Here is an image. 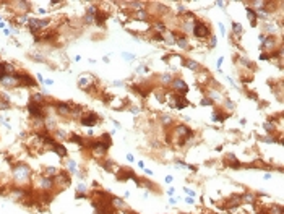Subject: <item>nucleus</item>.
<instances>
[{"label": "nucleus", "instance_id": "nucleus-1", "mask_svg": "<svg viewBox=\"0 0 284 214\" xmlns=\"http://www.w3.org/2000/svg\"><path fill=\"white\" fill-rule=\"evenodd\" d=\"M192 135L193 133H192V130L187 125H177L174 128V131H172V138L177 139L179 145H185V141L192 138Z\"/></svg>", "mask_w": 284, "mask_h": 214}, {"label": "nucleus", "instance_id": "nucleus-2", "mask_svg": "<svg viewBox=\"0 0 284 214\" xmlns=\"http://www.w3.org/2000/svg\"><path fill=\"white\" fill-rule=\"evenodd\" d=\"M192 33L195 34V37L198 39H204L211 36V29L206 23H203L201 20H193V26H192Z\"/></svg>", "mask_w": 284, "mask_h": 214}, {"label": "nucleus", "instance_id": "nucleus-3", "mask_svg": "<svg viewBox=\"0 0 284 214\" xmlns=\"http://www.w3.org/2000/svg\"><path fill=\"white\" fill-rule=\"evenodd\" d=\"M29 179V169L25 164H16L13 167V180L18 183H25L26 180Z\"/></svg>", "mask_w": 284, "mask_h": 214}, {"label": "nucleus", "instance_id": "nucleus-4", "mask_svg": "<svg viewBox=\"0 0 284 214\" xmlns=\"http://www.w3.org/2000/svg\"><path fill=\"white\" fill-rule=\"evenodd\" d=\"M167 97V102L170 104V107H174V109H184V107H187L188 105V101H187V97H184V96H180V94H167L166 96Z\"/></svg>", "mask_w": 284, "mask_h": 214}, {"label": "nucleus", "instance_id": "nucleus-5", "mask_svg": "<svg viewBox=\"0 0 284 214\" xmlns=\"http://www.w3.org/2000/svg\"><path fill=\"white\" fill-rule=\"evenodd\" d=\"M170 88H172V91H174L175 94H187V91H188V86H187V83H185L182 78H175V80L170 81Z\"/></svg>", "mask_w": 284, "mask_h": 214}, {"label": "nucleus", "instance_id": "nucleus-6", "mask_svg": "<svg viewBox=\"0 0 284 214\" xmlns=\"http://www.w3.org/2000/svg\"><path fill=\"white\" fill-rule=\"evenodd\" d=\"M28 110H29V114L33 115V117H36V119H42L44 114H45L42 104H37V102H33V101L28 104Z\"/></svg>", "mask_w": 284, "mask_h": 214}, {"label": "nucleus", "instance_id": "nucleus-7", "mask_svg": "<svg viewBox=\"0 0 284 214\" xmlns=\"http://www.w3.org/2000/svg\"><path fill=\"white\" fill-rule=\"evenodd\" d=\"M28 23H29V29L33 31V33H37L41 28H45V26L49 25V20H37V18H29V20H28Z\"/></svg>", "mask_w": 284, "mask_h": 214}, {"label": "nucleus", "instance_id": "nucleus-8", "mask_svg": "<svg viewBox=\"0 0 284 214\" xmlns=\"http://www.w3.org/2000/svg\"><path fill=\"white\" fill-rule=\"evenodd\" d=\"M81 125H85V127H94L98 123V115L94 112H88L85 117H81Z\"/></svg>", "mask_w": 284, "mask_h": 214}, {"label": "nucleus", "instance_id": "nucleus-9", "mask_svg": "<svg viewBox=\"0 0 284 214\" xmlns=\"http://www.w3.org/2000/svg\"><path fill=\"white\" fill-rule=\"evenodd\" d=\"M54 183H57L59 187H65V185L70 183V175L67 172H59V174L54 177Z\"/></svg>", "mask_w": 284, "mask_h": 214}, {"label": "nucleus", "instance_id": "nucleus-10", "mask_svg": "<svg viewBox=\"0 0 284 214\" xmlns=\"http://www.w3.org/2000/svg\"><path fill=\"white\" fill-rule=\"evenodd\" d=\"M175 36V45H179L180 49H188V41H187V36L182 33H174Z\"/></svg>", "mask_w": 284, "mask_h": 214}, {"label": "nucleus", "instance_id": "nucleus-11", "mask_svg": "<svg viewBox=\"0 0 284 214\" xmlns=\"http://www.w3.org/2000/svg\"><path fill=\"white\" fill-rule=\"evenodd\" d=\"M91 149H93V153H94V154L102 156V154H106V151H107V146H106L102 141H94V143L91 145Z\"/></svg>", "mask_w": 284, "mask_h": 214}, {"label": "nucleus", "instance_id": "nucleus-12", "mask_svg": "<svg viewBox=\"0 0 284 214\" xmlns=\"http://www.w3.org/2000/svg\"><path fill=\"white\" fill-rule=\"evenodd\" d=\"M276 47V41H274L273 36H269V37H265L263 41H261V49L263 50H271Z\"/></svg>", "mask_w": 284, "mask_h": 214}, {"label": "nucleus", "instance_id": "nucleus-13", "mask_svg": "<svg viewBox=\"0 0 284 214\" xmlns=\"http://www.w3.org/2000/svg\"><path fill=\"white\" fill-rule=\"evenodd\" d=\"M93 81H94V78H93L91 75H85V76H81L80 80H78V86L85 89V88H88V86H90Z\"/></svg>", "mask_w": 284, "mask_h": 214}, {"label": "nucleus", "instance_id": "nucleus-14", "mask_svg": "<svg viewBox=\"0 0 284 214\" xmlns=\"http://www.w3.org/2000/svg\"><path fill=\"white\" fill-rule=\"evenodd\" d=\"M52 151H54V153H57L60 157L67 156V149H65L62 145H59V143H52Z\"/></svg>", "mask_w": 284, "mask_h": 214}, {"label": "nucleus", "instance_id": "nucleus-15", "mask_svg": "<svg viewBox=\"0 0 284 214\" xmlns=\"http://www.w3.org/2000/svg\"><path fill=\"white\" fill-rule=\"evenodd\" d=\"M245 11H247V15H249V18H250V23L255 26V25H257V20H258V16H257V11H255L252 7H247V8H245Z\"/></svg>", "mask_w": 284, "mask_h": 214}, {"label": "nucleus", "instance_id": "nucleus-16", "mask_svg": "<svg viewBox=\"0 0 284 214\" xmlns=\"http://www.w3.org/2000/svg\"><path fill=\"white\" fill-rule=\"evenodd\" d=\"M224 162H226V164H227V165H232V167H235V169H237V167H240L239 161L235 159V157H234V156H232V154H227V156H226Z\"/></svg>", "mask_w": 284, "mask_h": 214}, {"label": "nucleus", "instance_id": "nucleus-17", "mask_svg": "<svg viewBox=\"0 0 284 214\" xmlns=\"http://www.w3.org/2000/svg\"><path fill=\"white\" fill-rule=\"evenodd\" d=\"M184 65L187 67V68H190L192 71H195V70H200V65L195 62V60H192V59H185L184 60Z\"/></svg>", "mask_w": 284, "mask_h": 214}, {"label": "nucleus", "instance_id": "nucleus-18", "mask_svg": "<svg viewBox=\"0 0 284 214\" xmlns=\"http://www.w3.org/2000/svg\"><path fill=\"white\" fill-rule=\"evenodd\" d=\"M208 97H211V101H218V102H219V101L223 102V99H224V97H223V94H219V93H218V91H215V89H209L208 91Z\"/></svg>", "mask_w": 284, "mask_h": 214}, {"label": "nucleus", "instance_id": "nucleus-19", "mask_svg": "<svg viewBox=\"0 0 284 214\" xmlns=\"http://www.w3.org/2000/svg\"><path fill=\"white\" fill-rule=\"evenodd\" d=\"M136 18H138V21H148V11L145 10V8H140L138 11H136Z\"/></svg>", "mask_w": 284, "mask_h": 214}, {"label": "nucleus", "instance_id": "nucleus-20", "mask_svg": "<svg viewBox=\"0 0 284 214\" xmlns=\"http://www.w3.org/2000/svg\"><path fill=\"white\" fill-rule=\"evenodd\" d=\"M226 117H227V115H224L223 112H221V110H215V112H213V117H211V119L215 120V122H224Z\"/></svg>", "mask_w": 284, "mask_h": 214}, {"label": "nucleus", "instance_id": "nucleus-21", "mask_svg": "<svg viewBox=\"0 0 284 214\" xmlns=\"http://www.w3.org/2000/svg\"><path fill=\"white\" fill-rule=\"evenodd\" d=\"M232 31H234L237 36H242L244 28H242V25H239V23H232Z\"/></svg>", "mask_w": 284, "mask_h": 214}, {"label": "nucleus", "instance_id": "nucleus-22", "mask_svg": "<svg viewBox=\"0 0 284 214\" xmlns=\"http://www.w3.org/2000/svg\"><path fill=\"white\" fill-rule=\"evenodd\" d=\"M96 13H98V7H96V5H90L88 8H86V15H90V16H93V18H94Z\"/></svg>", "mask_w": 284, "mask_h": 214}, {"label": "nucleus", "instance_id": "nucleus-23", "mask_svg": "<svg viewBox=\"0 0 284 214\" xmlns=\"http://www.w3.org/2000/svg\"><path fill=\"white\" fill-rule=\"evenodd\" d=\"M170 81H172V76L169 73H164V75H161V85H169Z\"/></svg>", "mask_w": 284, "mask_h": 214}, {"label": "nucleus", "instance_id": "nucleus-24", "mask_svg": "<svg viewBox=\"0 0 284 214\" xmlns=\"http://www.w3.org/2000/svg\"><path fill=\"white\" fill-rule=\"evenodd\" d=\"M161 122H162V125H170L172 123V117H170V115H162V117H161Z\"/></svg>", "mask_w": 284, "mask_h": 214}, {"label": "nucleus", "instance_id": "nucleus-25", "mask_svg": "<svg viewBox=\"0 0 284 214\" xmlns=\"http://www.w3.org/2000/svg\"><path fill=\"white\" fill-rule=\"evenodd\" d=\"M70 139H72L73 143H78V145H81V146L85 145V141H83V139H81L78 135H72V138H70Z\"/></svg>", "mask_w": 284, "mask_h": 214}, {"label": "nucleus", "instance_id": "nucleus-26", "mask_svg": "<svg viewBox=\"0 0 284 214\" xmlns=\"http://www.w3.org/2000/svg\"><path fill=\"white\" fill-rule=\"evenodd\" d=\"M112 203H114V206H119V208H125L124 199H120V198H114V199H112Z\"/></svg>", "mask_w": 284, "mask_h": 214}, {"label": "nucleus", "instance_id": "nucleus-27", "mask_svg": "<svg viewBox=\"0 0 284 214\" xmlns=\"http://www.w3.org/2000/svg\"><path fill=\"white\" fill-rule=\"evenodd\" d=\"M122 57H124L127 62H132V60H135V55H133V54H128V52H124V54H122Z\"/></svg>", "mask_w": 284, "mask_h": 214}, {"label": "nucleus", "instance_id": "nucleus-28", "mask_svg": "<svg viewBox=\"0 0 284 214\" xmlns=\"http://www.w3.org/2000/svg\"><path fill=\"white\" fill-rule=\"evenodd\" d=\"M263 128L266 130L268 133H273V131H274V125H271V123L268 122V123H265V125H263Z\"/></svg>", "mask_w": 284, "mask_h": 214}, {"label": "nucleus", "instance_id": "nucleus-29", "mask_svg": "<svg viewBox=\"0 0 284 214\" xmlns=\"http://www.w3.org/2000/svg\"><path fill=\"white\" fill-rule=\"evenodd\" d=\"M136 71H138L140 75H145V73H148V68H146L145 65H140V67H138V70H136Z\"/></svg>", "mask_w": 284, "mask_h": 214}, {"label": "nucleus", "instance_id": "nucleus-30", "mask_svg": "<svg viewBox=\"0 0 284 214\" xmlns=\"http://www.w3.org/2000/svg\"><path fill=\"white\" fill-rule=\"evenodd\" d=\"M68 169L72 170V172H75V170H76V164H75V161H68Z\"/></svg>", "mask_w": 284, "mask_h": 214}, {"label": "nucleus", "instance_id": "nucleus-31", "mask_svg": "<svg viewBox=\"0 0 284 214\" xmlns=\"http://www.w3.org/2000/svg\"><path fill=\"white\" fill-rule=\"evenodd\" d=\"M213 104V101L209 99V97H204V99H201V105H211Z\"/></svg>", "mask_w": 284, "mask_h": 214}, {"label": "nucleus", "instance_id": "nucleus-32", "mask_svg": "<svg viewBox=\"0 0 284 214\" xmlns=\"http://www.w3.org/2000/svg\"><path fill=\"white\" fill-rule=\"evenodd\" d=\"M261 139H263L265 143H274V141H276V139H274L273 136H269V135L268 136H265V138H261Z\"/></svg>", "mask_w": 284, "mask_h": 214}, {"label": "nucleus", "instance_id": "nucleus-33", "mask_svg": "<svg viewBox=\"0 0 284 214\" xmlns=\"http://www.w3.org/2000/svg\"><path fill=\"white\" fill-rule=\"evenodd\" d=\"M209 47H211V49H213V47H216V37H215V36H211V37H209Z\"/></svg>", "mask_w": 284, "mask_h": 214}, {"label": "nucleus", "instance_id": "nucleus-34", "mask_svg": "<svg viewBox=\"0 0 284 214\" xmlns=\"http://www.w3.org/2000/svg\"><path fill=\"white\" fill-rule=\"evenodd\" d=\"M260 60H269V54H266V52H261V54H260Z\"/></svg>", "mask_w": 284, "mask_h": 214}, {"label": "nucleus", "instance_id": "nucleus-35", "mask_svg": "<svg viewBox=\"0 0 284 214\" xmlns=\"http://www.w3.org/2000/svg\"><path fill=\"white\" fill-rule=\"evenodd\" d=\"M185 191H187V195H188V196H192V198H195V191H193V190H190V188H185Z\"/></svg>", "mask_w": 284, "mask_h": 214}, {"label": "nucleus", "instance_id": "nucleus-36", "mask_svg": "<svg viewBox=\"0 0 284 214\" xmlns=\"http://www.w3.org/2000/svg\"><path fill=\"white\" fill-rule=\"evenodd\" d=\"M76 190H78V193H85V191H86V187H85V185H80V187H78Z\"/></svg>", "mask_w": 284, "mask_h": 214}, {"label": "nucleus", "instance_id": "nucleus-37", "mask_svg": "<svg viewBox=\"0 0 284 214\" xmlns=\"http://www.w3.org/2000/svg\"><path fill=\"white\" fill-rule=\"evenodd\" d=\"M57 138L63 139V138H65V133H63V131H57Z\"/></svg>", "mask_w": 284, "mask_h": 214}, {"label": "nucleus", "instance_id": "nucleus-38", "mask_svg": "<svg viewBox=\"0 0 284 214\" xmlns=\"http://www.w3.org/2000/svg\"><path fill=\"white\" fill-rule=\"evenodd\" d=\"M44 85L45 86H52V85H54V81H52V80H44Z\"/></svg>", "mask_w": 284, "mask_h": 214}, {"label": "nucleus", "instance_id": "nucleus-39", "mask_svg": "<svg viewBox=\"0 0 284 214\" xmlns=\"http://www.w3.org/2000/svg\"><path fill=\"white\" fill-rule=\"evenodd\" d=\"M185 201H187V203H188V204H193V203H195V199L192 198V196H188V198L185 199Z\"/></svg>", "mask_w": 284, "mask_h": 214}, {"label": "nucleus", "instance_id": "nucleus-40", "mask_svg": "<svg viewBox=\"0 0 284 214\" xmlns=\"http://www.w3.org/2000/svg\"><path fill=\"white\" fill-rule=\"evenodd\" d=\"M223 60H224L223 57H219V59H218V68H219V70H221V65H223Z\"/></svg>", "mask_w": 284, "mask_h": 214}, {"label": "nucleus", "instance_id": "nucleus-41", "mask_svg": "<svg viewBox=\"0 0 284 214\" xmlns=\"http://www.w3.org/2000/svg\"><path fill=\"white\" fill-rule=\"evenodd\" d=\"M127 161H130V162H133V156H132V154H127Z\"/></svg>", "mask_w": 284, "mask_h": 214}, {"label": "nucleus", "instance_id": "nucleus-42", "mask_svg": "<svg viewBox=\"0 0 284 214\" xmlns=\"http://www.w3.org/2000/svg\"><path fill=\"white\" fill-rule=\"evenodd\" d=\"M179 11H180V13H185V7L180 5V7H179Z\"/></svg>", "mask_w": 284, "mask_h": 214}, {"label": "nucleus", "instance_id": "nucleus-43", "mask_svg": "<svg viewBox=\"0 0 284 214\" xmlns=\"http://www.w3.org/2000/svg\"><path fill=\"white\" fill-rule=\"evenodd\" d=\"M166 182H167V183H170V182H172V177H170V175H167V177H166Z\"/></svg>", "mask_w": 284, "mask_h": 214}, {"label": "nucleus", "instance_id": "nucleus-44", "mask_svg": "<svg viewBox=\"0 0 284 214\" xmlns=\"http://www.w3.org/2000/svg\"><path fill=\"white\" fill-rule=\"evenodd\" d=\"M3 78H5V73H3V71H2V70H0V81L3 80Z\"/></svg>", "mask_w": 284, "mask_h": 214}, {"label": "nucleus", "instance_id": "nucleus-45", "mask_svg": "<svg viewBox=\"0 0 284 214\" xmlns=\"http://www.w3.org/2000/svg\"><path fill=\"white\" fill-rule=\"evenodd\" d=\"M263 179H265V180H269V179H271V174H265Z\"/></svg>", "mask_w": 284, "mask_h": 214}, {"label": "nucleus", "instance_id": "nucleus-46", "mask_svg": "<svg viewBox=\"0 0 284 214\" xmlns=\"http://www.w3.org/2000/svg\"><path fill=\"white\" fill-rule=\"evenodd\" d=\"M169 203H170V204H175V203H177V199H175V198H170Z\"/></svg>", "mask_w": 284, "mask_h": 214}, {"label": "nucleus", "instance_id": "nucleus-47", "mask_svg": "<svg viewBox=\"0 0 284 214\" xmlns=\"http://www.w3.org/2000/svg\"><path fill=\"white\" fill-rule=\"evenodd\" d=\"M204 214H209V213H204Z\"/></svg>", "mask_w": 284, "mask_h": 214}]
</instances>
